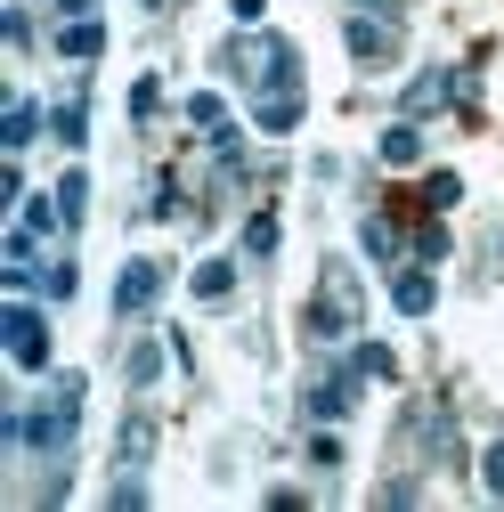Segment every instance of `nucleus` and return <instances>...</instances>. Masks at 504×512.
<instances>
[{
	"label": "nucleus",
	"mask_w": 504,
	"mask_h": 512,
	"mask_svg": "<svg viewBox=\"0 0 504 512\" xmlns=\"http://www.w3.org/2000/svg\"><path fill=\"white\" fill-rule=\"evenodd\" d=\"M74 423H82V374H57V391L41 407H9V423H0V439L25 447V456H66L74 447Z\"/></svg>",
	"instance_id": "1"
},
{
	"label": "nucleus",
	"mask_w": 504,
	"mask_h": 512,
	"mask_svg": "<svg viewBox=\"0 0 504 512\" xmlns=\"http://www.w3.org/2000/svg\"><path fill=\"white\" fill-rule=\"evenodd\" d=\"M228 66H236V82H252V90H261V82H269V90H301V49H293V41H269V33H261V41H236Z\"/></svg>",
	"instance_id": "2"
},
{
	"label": "nucleus",
	"mask_w": 504,
	"mask_h": 512,
	"mask_svg": "<svg viewBox=\"0 0 504 512\" xmlns=\"http://www.w3.org/2000/svg\"><path fill=\"white\" fill-rule=\"evenodd\" d=\"M358 382H366V366H358V358H350V366H326L318 382H309V415H318V423L350 415V407H358Z\"/></svg>",
	"instance_id": "3"
},
{
	"label": "nucleus",
	"mask_w": 504,
	"mask_h": 512,
	"mask_svg": "<svg viewBox=\"0 0 504 512\" xmlns=\"http://www.w3.org/2000/svg\"><path fill=\"white\" fill-rule=\"evenodd\" d=\"M0 334H9V358L17 366H49V326H41V309H9V317H0Z\"/></svg>",
	"instance_id": "4"
},
{
	"label": "nucleus",
	"mask_w": 504,
	"mask_h": 512,
	"mask_svg": "<svg viewBox=\"0 0 504 512\" xmlns=\"http://www.w3.org/2000/svg\"><path fill=\"white\" fill-rule=\"evenodd\" d=\"M155 293H163V269H155V261H131V269H122V285H114V309L139 317V309H155Z\"/></svg>",
	"instance_id": "5"
},
{
	"label": "nucleus",
	"mask_w": 504,
	"mask_h": 512,
	"mask_svg": "<svg viewBox=\"0 0 504 512\" xmlns=\"http://www.w3.org/2000/svg\"><path fill=\"white\" fill-rule=\"evenodd\" d=\"M342 41H350L358 57H391V49H399V25H391V17H374V9H358V17L342 25Z\"/></svg>",
	"instance_id": "6"
},
{
	"label": "nucleus",
	"mask_w": 504,
	"mask_h": 512,
	"mask_svg": "<svg viewBox=\"0 0 504 512\" xmlns=\"http://www.w3.org/2000/svg\"><path fill=\"white\" fill-rule=\"evenodd\" d=\"M464 90H472L464 74H448V66H439V74H415L399 106H407V114H431V106H448V98H464Z\"/></svg>",
	"instance_id": "7"
},
{
	"label": "nucleus",
	"mask_w": 504,
	"mask_h": 512,
	"mask_svg": "<svg viewBox=\"0 0 504 512\" xmlns=\"http://www.w3.org/2000/svg\"><path fill=\"white\" fill-rule=\"evenodd\" d=\"M391 301H399V317H423V309L439 301V285H431L423 269H399V277H391Z\"/></svg>",
	"instance_id": "8"
},
{
	"label": "nucleus",
	"mask_w": 504,
	"mask_h": 512,
	"mask_svg": "<svg viewBox=\"0 0 504 512\" xmlns=\"http://www.w3.org/2000/svg\"><path fill=\"white\" fill-rule=\"evenodd\" d=\"M252 114H261V131H269V139H285L293 122H301V90H269L261 106H252Z\"/></svg>",
	"instance_id": "9"
},
{
	"label": "nucleus",
	"mask_w": 504,
	"mask_h": 512,
	"mask_svg": "<svg viewBox=\"0 0 504 512\" xmlns=\"http://www.w3.org/2000/svg\"><path fill=\"white\" fill-rule=\"evenodd\" d=\"M57 49H66V57H98L106 49V25L98 17H66V25H57Z\"/></svg>",
	"instance_id": "10"
},
{
	"label": "nucleus",
	"mask_w": 504,
	"mask_h": 512,
	"mask_svg": "<svg viewBox=\"0 0 504 512\" xmlns=\"http://www.w3.org/2000/svg\"><path fill=\"white\" fill-rule=\"evenodd\" d=\"M374 155H383L391 171H407V163L423 155V131H415V122H391V131H383V147H374Z\"/></svg>",
	"instance_id": "11"
},
{
	"label": "nucleus",
	"mask_w": 504,
	"mask_h": 512,
	"mask_svg": "<svg viewBox=\"0 0 504 512\" xmlns=\"http://www.w3.org/2000/svg\"><path fill=\"white\" fill-rule=\"evenodd\" d=\"M49 131L66 139V147H82V139H90V106H82V98H66V106L49 114Z\"/></svg>",
	"instance_id": "12"
},
{
	"label": "nucleus",
	"mask_w": 504,
	"mask_h": 512,
	"mask_svg": "<svg viewBox=\"0 0 504 512\" xmlns=\"http://www.w3.org/2000/svg\"><path fill=\"white\" fill-rule=\"evenodd\" d=\"M147 447H155V423H147V415H122V464L139 472V464H147Z\"/></svg>",
	"instance_id": "13"
},
{
	"label": "nucleus",
	"mask_w": 504,
	"mask_h": 512,
	"mask_svg": "<svg viewBox=\"0 0 504 512\" xmlns=\"http://www.w3.org/2000/svg\"><path fill=\"white\" fill-rule=\"evenodd\" d=\"M236 293V261H204L196 269V301H228Z\"/></svg>",
	"instance_id": "14"
},
{
	"label": "nucleus",
	"mask_w": 504,
	"mask_h": 512,
	"mask_svg": "<svg viewBox=\"0 0 504 512\" xmlns=\"http://www.w3.org/2000/svg\"><path fill=\"white\" fill-rule=\"evenodd\" d=\"M33 285H41L49 301H74V285H82V269H74V252H66V261H49V269H41Z\"/></svg>",
	"instance_id": "15"
},
{
	"label": "nucleus",
	"mask_w": 504,
	"mask_h": 512,
	"mask_svg": "<svg viewBox=\"0 0 504 512\" xmlns=\"http://www.w3.org/2000/svg\"><path fill=\"white\" fill-rule=\"evenodd\" d=\"M57 212H66V228L90 212V179H82V171H66V179H57Z\"/></svg>",
	"instance_id": "16"
},
{
	"label": "nucleus",
	"mask_w": 504,
	"mask_h": 512,
	"mask_svg": "<svg viewBox=\"0 0 504 512\" xmlns=\"http://www.w3.org/2000/svg\"><path fill=\"white\" fill-rule=\"evenodd\" d=\"M33 131H41V106H25V98H17V106H9V139H0V147L17 155V147H33Z\"/></svg>",
	"instance_id": "17"
},
{
	"label": "nucleus",
	"mask_w": 504,
	"mask_h": 512,
	"mask_svg": "<svg viewBox=\"0 0 504 512\" xmlns=\"http://www.w3.org/2000/svg\"><path fill=\"white\" fill-rule=\"evenodd\" d=\"M358 236H366V252H374V261H399V228H391L383 212H374V220H366Z\"/></svg>",
	"instance_id": "18"
},
{
	"label": "nucleus",
	"mask_w": 504,
	"mask_h": 512,
	"mask_svg": "<svg viewBox=\"0 0 504 512\" xmlns=\"http://www.w3.org/2000/svg\"><path fill=\"white\" fill-rule=\"evenodd\" d=\"M122 374H131V382H139V391H147V382L163 374V350H155V342H139L131 358H122Z\"/></svg>",
	"instance_id": "19"
},
{
	"label": "nucleus",
	"mask_w": 504,
	"mask_h": 512,
	"mask_svg": "<svg viewBox=\"0 0 504 512\" xmlns=\"http://www.w3.org/2000/svg\"><path fill=\"white\" fill-rule=\"evenodd\" d=\"M456 196H464V179H456V171H431V179H423V204H431V212H448Z\"/></svg>",
	"instance_id": "20"
},
{
	"label": "nucleus",
	"mask_w": 504,
	"mask_h": 512,
	"mask_svg": "<svg viewBox=\"0 0 504 512\" xmlns=\"http://www.w3.org/2000/svg\"><path fill=\"white\" fill-rule=\"evenodd\" d=\"M244 252H252V261H269V252H277V220H269V212L244 220Z\"/></svg>",
	"instance_id": "21"
},
{
	"label": "nucleus",
	"mask_w": 504,
	"mask_h": 512,
	"mask_svg": "<svg viewBox=\"0 0 504 512\" xmlns=\"http://www.w3.org/2000/svg\"><path fill=\"white\" fill-rule=\"evenodd\" d=\"M187 122H204V131H220V122H228V106L204 90V98H187Z\"/></svg>",
	"instance_id": "22"
},
{
	"label": "nucleus",
	"mask_w": 504,
	"mask_h": 512,
	"mask_svg": "<svg viewBox=\"0 0 504 512\" xmlns=\"http://www.w3.org/2000/svg\"><path fill=\"white\" fill-rule=\"evenodd\" d=\"M480 480H488V496H504V439H496L488 456H480Z\"/></svg>",
	"instance_id": "23"
},
{
	"label": "nucleus",
	"mask_w": 504,
	"mask_h": 512,
	"mask_svg": "<svg viewBox=\"0 0 504 512\" xmlns=\"http://www.w3.org/2000/svg\"><path fill=\"white\" fill-rule=\"evenodd\" d=\"M350 358H358V366H366V374H391V350H383V342H358V350H350Z\"/></svg>",
	"instance_id": "24"
},
{
	"label": "nucleus",
	"mask_w": 504,
	"mask_h": 512,
	"mask_svg": "<svg viewBox=\"0 0 504 512\" xmlns=\"http://www.w3.org/2000/svg\"><path fill=\"white\" fill-rule=\"evenodd\" d=\"M155 106H163V90H155V82H131V114H139V122H147V114H155Z\"/></svg>",
	"instance_id": "25"
},
{
	"label": "nucleus",
	"mask_w": 504,
	"mask_h": 512,
	"mask_svg": "<svg viewBox=\"0 0 504 512\" xmlns=\"http://www.w3.org/2000/svg\"><path fill=\"white\" fill-rule=\"evenodd\" d=\"M228 17H236V25H261V17H269V0H228Z\"/></svg>",
	"instance_id": "26"
},
{
	"label": "nucleus",
	"mask_w": 504,
	"mask_h": 512,
	"mask_svg": "<svg viewBox=\"0 0 504 512\" xmlns=\"http://www.w3.org/2000/svg\"><path fill=\"white\" fill-rule=\"evenodd\" d=\"M57 17H98V0H57Z\"/></svg>",
	"instance_id": "27"
},
{
	"label": "nucleus",
	"mask_w": 504,
	"mask_h": 512,
	"mask_svg": "<svg viewBox=\"0 0 504 512\" xmlns=\"http://www.w3.org/2000/svg\"><path fill=\"white\" fill-rule=\"evenodd\" d=\"M147 9H163V0H147Z\"/></svg>",
	"instance_id": "28"
}]
</instances>
